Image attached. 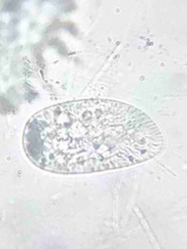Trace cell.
I'll return each mask as SVG.
<instances>
[{
    "label": "cell",
    "mask_w": 187,
    "mask_h": 249,
    "mask_svg": "<svg viewBox=\"0 0 187 249\" xmlns=\"http://www.w3.org/2000/svg\"><path fill=\"white\" fill-rule=\"evenodd\" d=\"M23 146L36 166L75 175L151 160L163 150L165 139L155 122L138 108L89 99L49 106L31 116Z\"/></svg>",
    "instance_id": "cell-1"
}]
</instances>
